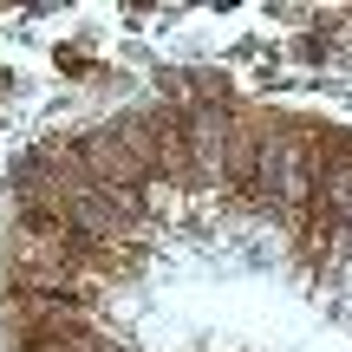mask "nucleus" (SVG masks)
Returning <instances> with one entry per match:
<instances>
[{
    "instance_id": "1",
    "label": "nucleus",
    "mask_w": 352,
    "mask_h": 352,
    "mask_svg": "<svg viewBox=\"0 0 352 352\" xmlns=\"http://www.w3.org/2000/svg\"><path fill=\"white\" fill-rule=\"evenodd\" d=\"M52 65H59L65 78H98V65H91L78 46H52Z\"/></svg>"
},
{
    "instance_id": "2",
    "label": "nucleus",
    "mask_w": 352,
    "mask_h": 352,
    "mask_svg": "<svg viewBox=\"0 0 352 352\" xmlns=\"http://www.w3.org/2000/svg\"><path fill=\"white\" fill-rule=\"evenodd\" d=\"M0 91H13V72H0Z\"/></svg>"
}]
</instances>
